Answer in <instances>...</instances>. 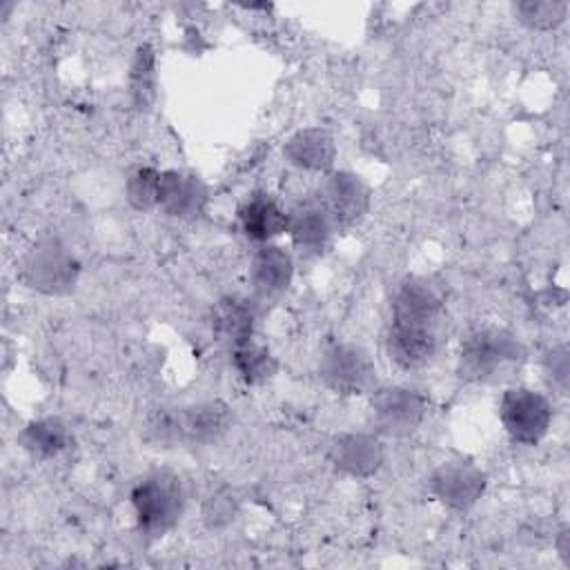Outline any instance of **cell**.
Returning a JSON list of instances; mask_svg holds the SVG:
<instances>
[{
    "label": "cell",
    "instance_id": "1",
    "mask_svg": "<svg viewBox=\"0 0 570 570\" xmlns=\"http://www.w3.org/2000/svg\"><path fill=\"white\" fill-rule=\"evenodd\" d=\"M131 505L140 532L163 537L178 523L185 510L183 483L174 472L156 470L134 485Z\"/></svg>",
    "mask_w": 570,
    "mask_h": 570
},
{
    "label": "cell",
    "instance_id": "2",
    "mask_svg": "<svg viewBox=\"0 0 570 570\" xmlns=\"http://www.w3.org/2000/svg\"><path fill=\"white\" fill-rule=\"evenodd\" d=\"M523 356L525 347L517 336L499 327H481L461 343L456 372L463 381H488L501 367Z\"/></svg>",
    "mask_w": 570,
    "mask_h": 570
},
{
    "label": "cell",
    "instance_id": "3",
    "mask_svg": "<svg viewBox=\"0 0 570 570\" xmlns=\"http://www.w3.org/2000/svg\"><path fill=\"white\" fill-rule=\"evenodd\" d=\"M80 274L76 256L53 238L36 243L20 263L22 281L42 294H65L73 289Z\"/></svg>",
    "mask_w": 570,
    "mask_h": 570
},
{
    "label": "cell",
    "instance_id": "4",
    "mask_svg": "<svg viewBox=\"0 0 570 570\" xmlns=\"http://www.w3.org/2000/svg\"><path fill=\"white\" fill-rule=\"evenodd\" d=\"M323 383L336 394H365L376 387V365L372 356L354 343L330 345L318 365Z\"/></svg>",
    "mask_w": 570,
    "mask_h": 570
},
{
    "label": "cell",
    "instance_id": "5",
    "mask_svg": "<svg viewBox=\"0 0 570 570\" xmlns=\"http://www.w3.org/2000/svg\"><path fill=\"white\" fill-rule=\"evenodd\" d=\"M499 416L514 443L537 445L550 428L552 407L543 394L530 387H510L501 396Z\"/></svg>",
    "mask_w": 570,
    "mask_h": 570
},
{
    "label": "cell",
    "instance_id": "6",
    "mask_svg": "<svg viewBox=\"0 0 570 570\" xmlns=\"http://www.w3.org/2000/svg\"><path fill=\"white\" fill-rule=\"evenodd\" d=\"M428 412V399L423 392L394 385L372 394L370 414L376 432L387 436H405L414 432Z\"/></svg>",
    "mask_w": 570,
    "mask_h": 570
},
{
    "label": "cell",
    "instance_id": "7",
    "mask_svg": "<svg viewBox=\"0 0 570 570\" xmlns=\"http://www.w3.org/2000/svg\"><path fill=\"white\" fill-rule=\"evenodd\" d=\"M488 476L470 461H445L430 476L432 494L452 510L472 508L485 492Z\"/></svg>",
    "mask_w": 570,
    "mask_h": 570
},
{
    "label": "cell",
    "instance_id": "8",
    "mask_svg": "<svg viewBox=\"0 0 570 570\" xmlns=\"http://www.w3.org/2000/svg\"><path fill=\"white\" fill-rule=\"evenodd\" d=\"M232 412L223 401H200L176 407V445H209L227 434Z\"/></svg>",
    "mask_w": 570,
    "mask_h": 570
},
{
    "label": "cell",
    "instance_id": "9",
    "mask_svg": "<svg viewBox=\"0 0 570 570\" xmlns=\"http://www.w3.org/2000/svg\"><path fill=\"white\" fill-rule=\"evenodd\" d=\"M327 207L336 229L354 227L363 220L370 209V189L367 185L352 171H334L325 180V189L321 196Z\"/></svg>",
    "mask_w": 570,
    "mask_h": 570
},
{
    "label": "cell",
    "instance_id": "10",
    "mask_svg": "<svg viewBox=\"0 0 570 570\" xmlns=\"http://www.w3.org/2000/svg\"><path fill=\"white\" fill-rule=\"evenodd\" d=\"M327 456L336 470L356 479H365L379 472L385 459V450L374 434L345 432L330 443Z\"/></svg>",
    "mask_w": 570,
    "mask_h": 570
},
{
    "label": "cell",
    "instance_id": "11",
    "mask_svg": "<svg viewBox=\"0 0 570 570\" xmlns=\"http://www.w3.org/2000/svg\"><path fill=\"white\" fill-rule=\"evenodd\" d=\"M390 361L401 370H421L434 361L439 350L436 327H414L390 323L385 336Z\"/></svg>",
    "mask_w": 570,
    "mask_h": 570
},
{
    "label": "cell",
    "instance_id": "12",
    "mask_svg": "<svg viewBox=\"0 0 570 570\" xmlns=\"http://www.w3.org/2000/svg\"><path fill=\"white\" fill-rule=\"evenodd\" d=\"M443 312L439 292L425 281H405L392 298V323L414 327H436Z\"/></svg>",
    "mask_w": 570,
    "mask_h": 570
},
{
    "label": "cell",
    "instance_id": "13",
    "mask_svg": "<svg viewBox=\"0 0 570 570\" xmlns=\"http://www.w3.org/2000/svg\"><path fill=\"white\" fill-rule=\"evenodd\" d=\"M207 205L205 183L187 171H160L158 207L174 218H198Z\"/></svg>",
    "mask_w": 570,
    "mask_h": 570
},
{
    "label": "cell",
    "instance_id": "14",
    "mask_svg": "<svg viewBox=\"0 0 570 570\" xmlns=\"http://www.w3.org/2000/svg\"><path fill=\"white\" fill-rule=\"evenodd\" d=\"M334 229L336 225L321 198H307L287 214V232L298 249H325Z\"/></svg>",
    "mask_w": 570,
    "mask_h": 570
},
{
    "label": "cell",
    "instance_id": "15",
    "mask_svg": "<svg viewBox=\"0 0 570 570\" xmlns=\"http://www.w3.org/2000/svg\"><path fill=\"white\" fill-rule=\"evenodd\" d=\"M283 154L298 169L327 171L336 158V142L327 129L305 127L287 138Z\"/></svg>",
    "mask_w": 570,
    "mask_h": 570
},
{
    "label": "cell",
    "instance_id": "16",
    "mask_svg": "<svg viewBox=\"0 0 570 570\" xmlns=\"http://www.w3.org/2000/svg\"><path fill=\"white\" fill-rule=\"evenodd\" d=\"M238 225L252 240L267 243L269 238L287 232V214L267 194H252L238 207Z\"/></svg>",
    "mask_w": 570,
    "mask_h": 570
},
{
    "label": "cell",
    "instance_id": "17",
    "mask_svg": "<svg viewBox=\"0 0 570 570\" xmlns=\"http://www.w3.org/2000/svg\"><path fill=\"white\" fill-rule=\"evenodd\" d=\"M294 261L292 256L278 245H263L249 265V278L254 289L261 296H272L283 292L292 283Z\"/></svg>",
    "mask_w": 570,
    "mask_h": 570
},
{
    "label": "cell",
    "instance_id": "18",
    "mask_svg": "<svg viewBox=\"0 0 570 570\" xmlns=\"http://www.w3.org/2000/svg\"><path fill=\"white\" fill-rule=\"evenodd\" d=\"M256 312L240 296H225L212 307V332L232 347L252 338Z\"/></svg>",
    "mask_w": 570,
    "mask_h": 570
},
{
    "label": "cell",
    "instance_id": "19",
    "mask_svg": "<svg viewBox=\"0 0 570 570\" xmlns=\"http://www.w3.org/2000/svg\"><path fill=\"white\" fill-rule=\"evenodd\" d=\"M20 443L36 459H53L71 445V434L60 419H38L27 423Z\"/></svg>",
    "mask_w": 570,
    "mask_h": 570
},
{
    "label": "cell",
    "instance_id": "20",
    "mask_svg": "<svg viewBox=\"0 0 570 570\" xmlns=\"http://www.w3.org/2000/svg\"><path fill=\"white\" fill-rule=\"evenodd\" d=\"M232 363L238 376L249 385H261L269 381L278 367L272 352L254 338H247L232 347Z\"/></svg>",
    "mask_w": 570,
    "mask_h": 570
},
{
    "label": "cell",
    "instance_id": "21",
    "mask_svg": "<svg viewBox=\"0 0 570 570\" xmlns=\"http://www.w3.org/2000/svg\"><path fill=\"white\" fill-rule=\"evenodd\" d=\"M131 98L138 109L147 107L154 100L156 94V56L149 45H140L136 49L134 62H131Z\"/></svg>",
    "mask_w": 570,
    "mask_h": 570
},
{
    "label": "cell",
    "instance_id": "22",
    "mask_svg": "<svg viewBox=\"0 0 570 570\" xmlns=\"http://www.w3.org/2000/svg\"><path fill=\"white\" fill-rule=\"evenodd\" d=\"M514 13L517 18L530 27V29H539V31H548L559 27L566 16H568V2H559V0H523L514 4Z\"/></svg>",
    "mask_w": 570,
    "mask_h": 570
},
{
    "label": "cell",
    "instance_id": "23",
    "mask_svg": "<svg viewBox=\"0 0 570 570\" xmlns=\"http://www.w3.org/2000/svg\"><path fill=\"white\" fill-rule=\"evenodd\" d=\"M158 187H160V171L154 167H136L125 183L127 200L134 209L147 212L158 207Z\"/></svg>",
    "mask_w": 570,
    "mask_h": 570
},
{
    "label": "cell",
    "instance_id": "24",
    "mask_svg": "<svg viewBox=\"0 0 570 570\" xmlns=\"http://www.w3.org/2000/svg\"><path fill=\"white\" fill-rule=\"evenodd\" d=\"M236 508H238L236 497L229 490H218L205 501L203 519L209 528H223L234 519Z\"/></svg>",
    "mask_w": 570,
    "mask_h": 570
},
{
    "label": "cell",
    "instance_id": "25",
    "mask_svg": "<svg viewBox=\"0 0 570 570\" xmlns=\"http://www.w3.org/2000/svg\"><path fill=\"white\" fill-rule=\"evenodd\" d=\"M546 372L552 379V383L559 387L561 394H566L568 387V347L557 345L546 354Z\"/></svg>",
    "mask_w": 570,
    "mask_h": 570
},
{
    "label": "cell",
    "instance_id": "26",
    "mask_svg": "<svg viewBox=\"0 0 570 570\" xmlns=\"http://www.w3.org/2000/svg\"><path fill=\"white\" fill-rule=\"evenodd\" d=\"M557 550H559V557L570 566V530L563 528L559 539H557Z\"/></svg>",
    "mask_w": 570,
    "mask_h": 570
}]
</instances>
